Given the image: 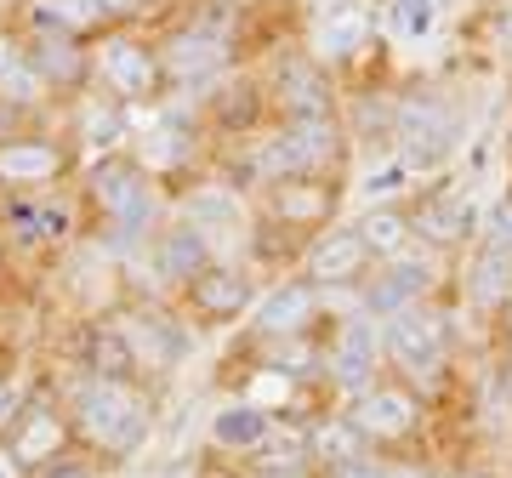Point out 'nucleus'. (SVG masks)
I'll use <instances>...</instances> for the list:
<instances>
[{
    "mask_svg": "<svg viewBox=\"0 0 512 478\" xmlns=\"http://www.w3.org/2000/svg\"><path fill=\"white\" fill-rule=\"evenodd\" d=\"M251 177L256 183H279V177H313V171L342 166V131L336 114H313V120H279L274 131H262L251 143Z\"/></svg>",
    "mask_w": 512,
    "mask_h": 478,
    "instance_id": "f257e3e1",
    "label": "nucleus"
},
{
    "mask_svg": "<svg viewBox=\"0 0 512 478\" xmlns=\"http://www.w3.org/2000/svg\"><path fill=\"white\" fill-rule=\"evenodd\" d=\"M86 200L120 234H143L148 222H154V211H160V200H154V171L137 154H126V148H103L92 166H86Z\"/></svg>",
    "mask_w": 512,
    "mask_h": 478,
    "instance_id": "f03ea898",
    "label": "nucleus"
},
{
    "mask_svg": "<svg viewBox=\"0 0 512 478\" xmlns=\"http://www.w3.org/2000/svg\"><path fill=\"white\" fill-rule=\"evenodd\" d=\"M92 80L120 103V109H131V103H154V97L171 86L165 52L160 46H148V40H137V35H126L120 23H114L109 35L92 40Z\"/></svg>",
    "mask_w": 512,
    "mask_h": 478,
    "instance_id": "7ed1b4c3",
    "label": "nucleus"
},
{
    "mask_svg": "<svg viewBox=\"0 0 512 478\" xmlns=\"http://www.w3.org/2000/svg\"><path fill=\"white\" fill-rule=\"evenodd\" d=\"M80 427H86L92 444H103L114 456H131V450L148 439V399L131 393L120 376H97V382L80 393Z\"/></svg>",
    "mask_w": 512,
    "mask_h": 478,
    "instance_id": "20e7f679",
    "label": "nucleus"
},
{
    "mask_svg": "<svg viewBox=\"0 0 512 478\" xmlns=\"http://www.w3.org/2000/svg\"><path fill=\"white\" fill-rule=\"evenodd\" d=\"M336 205H342V183L330 171H313V177H279V183H262V211L274 228L285 234H325L336 222Z\"/></svg>",
    "mask_w": 512,
    "mask_h": 478,
    "instance_id": "39448f33",
    "label": "nucleus"
},
{
    "mask_svg": "<svg viewBox=\"0 0 512 478\" xmlns=\"http://www.w3.org/2000/svg\"><path fill=\"white\" fill-rule=\"evenodd\" d=\"M387 353H393V365H404L410 376H439L444 353H450V325H444L433 308H399L387 319Z\"/></svg>",
    "mask_w": 512,
    "mask_h": 478,
    "instance_id": "423d86ee",
    "label": "nucleus"
},
{
    "mask_svg": "<svg viewBox=\"0 0 512 478\" xmlns=\"http://www.w3.org/2000/svg\"><path fill=\"white\" fill-rule=\"evenodd\" d=\"M370 262H376V251L365 245L359 222L353 228H325L302 251V279H313V285H353V279H370Z\"/></svg>",
    "mask_w": 512,
    "mask_h": 478,
    "instance_id": "0eeeda50",
    "label": "nucleus"
},
{
    "mask_svg": "<svg viewBox=\"0 0 512 478\" xmlns=\"http://www.w3.org/2000/svg\"><path fill=\"white\" fill-rule=\"evenodd\" d=\"M69 171V148L52 137H0V188L6 194H46Z\"/></svg>",
    "mask_w": 512,
    "mask_h": 478,
    "instance_id": "6e6552de",
    "label": "nucleus"
},
{
    "mask_svg": "<svg viewBox=\"0 0 512 478\" xmlns=\"http://www.w3.org/2000/svg\"><path fill=\"white\" fill-rule=\"evenodd\" d=\"M268 103H274L279 120H313V114H336V97H330V80L313 57H285L268 80Z\"/></svg>",
    "mask_w": 512,
    "mask_h": 478,
    "instance_id": "1a4fd4ad",
    "label": "nucleus"
},
{
    "mask_svg": "<svg viewBox=\"0 0 512 478\" xmlns=\"http://www.w3.org/2000/svg\"><path fill=\"white\" fill-rule=\"evenodd\" d=\"M148 257H154V274L171 279V285H188L194 274H205L217 251H211V239H205L200 222H171V228H154V245H148Z\"/></svg>",
    "mask_w": 512,
    "mask_h": 478,
    "instance_id": "9d476101",
    "label": "nucleus"
},
{
    "mask_svg": "<svg viewBox=\"0 0 512 478\" xmlns=\"http://www.w3.org/2000/svg\"><path fill=\"white\" fill-rule=\"evenodd\" d=\"M183 296H188V308L200 313V319H222V325L256 308L251 279L239 274V268H228V262H211L205 274H194V279L183 285Z\"/></svg>",
    "mask_w": 512,
    "mask_h": 478,
    "instance_id": "9b49d317",
    "label": "nucleus"
},
{
    "mask_svg": "<svg viewBox=\"0 0 512 478\" xmlns=\"http://www.w3.org/2000/svg\"><path fill=\"white\" fill-rule=\"evenodd\" d=\"M421 422V405L410 387H365L359 393V405H353V427L365 433V439H404V433H416Z\"/></svg>",
    "mask_w": 512,
    "mask_h": 478,
    "instance_id": "f8f14e48",
    "label": "nucleus"
},
{
    "mask_svg": "<svg viewBox=\"0 0 512 478\" xmlns=\"http://www.w3.org/2000/svg\"><path fill=\"white\" fill-rule=\"evenodd\" d=\"M23 23L29 29H52V35L97 40V35H109L120 18L103 0H23Z\"/></svg>",
    "mask_w": 512,
    "mask_h": 478,
    "instance_id": "ddd939ff",
    "label": "nucleus"
},
{
    "mask_svg": "<svg viewBox=\"0 0 512 478\" xmlns=\"http://www.w3.org/2000/svg\"><path fill=\"white\" fill-rule=\"evenodd\" d=\"M256 331L268 336V342H291V336H302L313 325V313H319V296H313V279H291V285H279V291H268L262 302H256Z\"/></svg>",
    "mask_w": 512,
    "mask_h": 478,
    "instance_id": "4468645a",
    "label": "nucleus"
},
{
    "mask_svg": "<svg viewBox=\"0 0 512 478\" xmlns=\"http://www.w3.org/2000/svg\"><path fill=\"white\" fill-rule=\"evenodd\" d=\"M165 74L171 80H217L228 63V40L222 29H183L177 40H165Z\"/></svg>",
    "mask_w": 512,
    "mask_h": 478,
    "instance_id": "2eb2a0df",
    "label": "nucleus"
},
{
    "mask_svg": "<svg viewBox=\"0 0 512 478\" xmlns=\"http://www.w3.org/2000/svg\"><path fill=\"white\" fill-rule=\"evenodd\" d=\"M404 211H410V228L427 234L433 245H456V239H467V228H473V205H467V194H456V188H433V194H421V200L404 205Z\"/></svg>",
    "mask_w": 512,
    "mask_h": 478,
    "instance_id": "dca6fc26",
    "label": "nucleus"
},
{
    "mask_svg": "<svg viewBox=\"0 0 512 478\" xmlns=\"http://www.w3.org/2000/svg\"><path fill=\"white\" fill-rule=\"evenodd\" d=\"M427 291H433V274L421 262H387V274H370V308L387 319L399 308H416Z\"/></svg>",
    "mask_w": 512,
    "mask_h": 478,
    "instance_id": "f3484780",
    "label": "nucleus"
},
{
    "mask_svg": "<svg viewBox=\"0 0 512 478\" xmlns=\"http://www.w3.org/2000/svg\"><path fill=\"white\" fill-rule=\"evenodd\" d=\"M211 439L222 444V450H256V444L274 439V416L256 405H222L217 416H211Z\"/></svg>",
    "mask_w": 512,
    "mask_h": 478,
    "instance_id": "a211bd4d",
    "label": "nucleus"
},
{
    "mask_svg": "<svg viewBox=\"0 0 512 478\" xmlns=\"http://www.w3.org/2000/svg\"><path fill=\"white\" fill-rule=\"evenodd\" d=\"M268 109H274L268 86H251V80H228V86L217 80V92H211V114H217L222 131H251Z\"/></svg>",
    "mask_w": 512,
    "mask_h": 478,
    "instance_id": "6ab92c4d",
    "label": "nucleus"
},
{
    "mask_svg": "<svg viewBox=\"0 0 512 478\" xmlns=\"http://www.w3.org/2000/svg\"><path fill=\"white\" fill-rule=\"evenodd\" d=\"M370 359H376V336H370L365 319H348L342 331H336V348H330V376L336 382L359 387L370 376Z\"/></svg>",
    "mask_w": 512,
    "mask_h": 478,
    "instance_id": "aec40b11",
    "label": "nucleus"
},
{
    "mask_svg": "<svg viewBox=\"0 0 512 478\" xmlns=\"http://www.w3.org/2000/svg\"><path fill=\"white\" fill-rule=\"evenodd\" d=\"M359 234H365V245L376 251V262H393L404 257V245H410V211L404 205H376V211H365L359 217Z\"/></svg>",
    "mask_w": 512,
    "mask_h": 478,
    "instance_id": "412c9836",
    "label": "nucleus"
},
{
    "mask_svg": "<svg viewBox=\"0 0 512 478\" xmlns=\"http://www.w3.org/2000/svg\"><path fill=\"white\" fill-rule=\"evenodd\" d=\"M308 450L319 461H330V467L353 461V456H359V427H353V416H348V422H319V427H313V439H308Z\"/></svg>",
    "mask_w": 512,
    "mask_h": 478,
    "instance_id": "4be33fe9",
    "label": "nucleus"
},
{
    "mask_svg": "<svg viewBox=\"0 0 512 478\" xmlns=\"http://www.w3.org/2000/svg\"><path fill=\"white\" fill-rule=\"evenodd\" d=\"M359 40H365V18H359V12H336V18L325 23L319 46H325V57H348Z\"/></svg>",
    "mask_w": 512,
    "mask_h": 478,
    "instance_id": "5701e85b",
    "label": "nucleus"
},
{
    "mask_svg": "<svg viewBox=\"0 0 512 478\" xmlns=\"http://www.w3.org/2000/svg\"><path fill=\"white\" fill-rule=\"evenodd\" d=\"M57 444H63V427H57L52 416H35V422L23 427V439H18V456L40 461V456H52Z\"/></svg>",
    "mask_w": 512,
    "mask_h": 478,
    "instance_id": "b1692460",
    "label": "nucleus"
},
{
    "mask_svg": "<svg viewBox=\"0 0 512 478\" xmlns=\"http://www.w3.org/2000/svg\"><path fill=\"white\" fill-rule=\"evenodd\" d=\"M251 393H256V405H285V399H291V370L268 365V370L251 382Z\"/></svg>",
    "mask_w": 512,
    "mask_h": 478,
    "instance_id": "393cba45",
    "label": "nucleus"
},
{
    "mask_svg": "<svg viewBox=\"0 0 512 478\" xmlns=\"http://www.w3.org/2000/svg\"><path fill=\"white\" fill-rule=\"evenodd\" d=\"M336 478H427V473H421V467H376V461L353 456V461L336 467Z\"/></svg>",
    "mask_w": 512,
    "mask_h": 478,
    "instance_id": "a878e982",
    "label": "nucleus"
},
{
    "mask_svg": "<svg viewBox=\"0 0 512 478\" xmlns=\"http://www.w3.org/2000/svg\"><path fill=\"white\" fill-rule=\"evenodd\" d=\"M393 29H399V35H421V29H427V0H399V6H393Z\"/></svg>",
    "mask_w": 512,
    "mask_h": 478,
    "instance_id": "bb28decb",
    "label": "nucleus"
},
{
    "mask_svg": "<svg viewBox=\"0 0 512 478\" xmlns=\"http://www.w3.org/2000/svg\"><path fill=\"white\" fill-rule=\"evenodd\" d=\"M490 245H495V251H512V194L495 205V217H490Z\"/></svg>",
    "mask_w": 512,
    "mask_h": 478,
    "instance_id": "cd10ccee",
    "label": "nucleus"
},
{
    "mask_svg": "<svg viewBox=\"0 0 512 478\" xmlns=\"http://www.w3.org/2000/svg\"><path fill=\"white\" fill-rule=\"evenodd\" d=\"M103 6H109L114 18H131V12H137V6H143V0H103Z\"/></svg>",
    "mask_w": 512,
    "mask_h": 478,
    "instance_id": "c85d7f7f",
    "label": "nucleus"
},
{
    "mask_svg": "<svg viewBox=\"0 0 512 478\" xmlns=\"http://www.w3.org/2000/svg\"><path fill=\"white\" fill-rule=\"evenodd\" d=\"M0 478H18V450H0Z\"/></svg>",
    "mask_w": 512,
    "mask_h": 478,
    "instance_id": "c756f323",
    "label": "nucleus"
},
{
    "mask_svg": "<svg viewBox=\"0 0 512 478\" xmlns=\"http://www.w3.org/2000/svg\"><path fill=\"white\" fill-rule=\"evenodd\" d=\"M6 405H12V393H6V387H0V416H6Z\"/></svg>",
    "mask_w": 512,
    "mask_h": 478,
    "instance_id": "7c9ffc66",
    "label": "nucleus"
},
{
    "mask_svg": "<svg viewBox=\"0 0 512 478\" xmlns=\"http://www.w3.org/2000/svg\"><path fill=\"white\" fill-rule=\"evenodd\" d=\"M268 478H302V473H291V467H279V473H268Z\"/></svg>",
    "mask_w": 512,
    "mask_h": 478,
    "instance_id": "2f4dec72",
    "label": "nucleus"
}]
</instances>
